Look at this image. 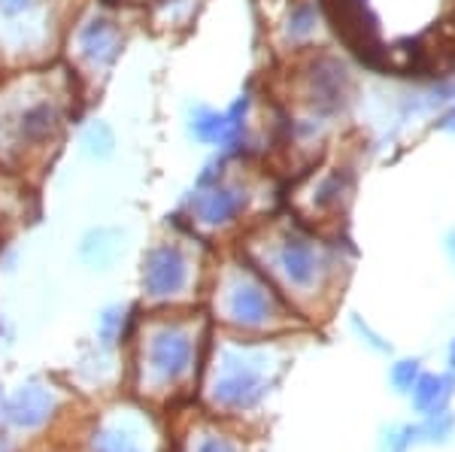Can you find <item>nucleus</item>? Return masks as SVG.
Wrapping results in <instances>:
<instances>
[{
  "label": "nucleus",
  "instance_id": "b1692460",
  "mask_svg": "<svg viewBox=\"0 0 455 452\" xmlns=\"http://www.w3.org/2000/svg\"><path fill=\"white\" fill-rule=\"evenodd\" d=\"M440 104H455V70H446L443 76H437L422 100L425 109L440 107Z\"/></svg>",
  "mask_w": 455,
  "mask_h": 452
},
{
  "label": "nucleus",
  "instance_id": "aec40b11",
  "mask_svg": "<svg viewBox=\"0 0 455 452\" xmlns=\"http://www.w3.org/2000/svg\"><path fill=\"white\" fill-rule=\"evenodd\" d=\"M419 377H422V361L403 355V359H395L392 368H388V389H392L395 395L407 398Z\"/></svg>",
  "mask_w": 455,
  "mask_h": 452
},
{
  "label": "nucleus",
  "instance_id": "f8f14e48",
  "mask_svg": "<svg viewBox=\"0 0 455 452\" xmlns=\"http://www.w3.org/2000/svg\"><path fill=\"white\" fill-rule=\"evenodd\" d=\"M76 46H79V55H83L88 64L107 67V64H113L116 58H119L122 31L109 16H92L88 21H83V28H79Z\"/></svg>",
  "mask_w": 455,
  "mask_h": 452
},
{
  "label": "nucleus",
  "instance_id": "20e7f679",
  "mask_svg": "<svg viewBox=\"0 0 455 452\" xmlns=\"http://www.w3.org/2000/svg\"><path fill=\"white\" fill-rule=\"evenodd\" d=\"M252 194L243 182L231 179L225 170V162H212L204 167V173L195 182V192L188 198L186 210L192 216L195 225L207 231H225L231 225H237L246 216Z\"/></svg>",
  "mask_w": 455,
  "mask_h": 452
},
{
  "label": "nucleus",
  "instance_id": "4be33fe9",
  "mask_svg": "<svg viewBox=\"0 0 455 452\" xmlns=\"http://www.w3.org/2000/svg\"><path fill=\"white\" fill-rule=\"evenodd\" d=\"M83 146L92 158H109L116 149V137H113V128L107 122H94L92 128H85L83 134Z\"/></svg>",
  "mask_w": 455,
  "mask_h": 452
},
{
  "label": "nucleus",
  "instance_id": "a878e982",
  "mask_svg": "<svg viewBox=\"0 0 455 452\" xmlns=\"http://www.w3.org/2000/svg\"><path fill=\"white\" fill-rule=\"evenodd\" d=\"M195 452H240V447H237V440H231L228 434L210 432V434H204L201 440H197Z\"/></svg>",
  "mask_w": 455,
  "mask_h": 452
},
{
  "label": "nucleus",
  "instance_id": "5701e85b",
  "mask_svg": "<svg viewBox=\"0 0 455 452\" xmlns=\"http://www.w3.org/2000/svg\"><path fill=\"white\" fill-rule=\"evenodd\" d=\"M43 0H0V21L6 28H19V21L34 19Z\"/></svg>",
  "mask_w": 455,
  "mask_h": 452
},
{
  "label": "nucleus",
  "instance_id": "423d86ee",
  "mask_svg": "<svg viewBox=\"0 0 455 452\" xmlns=\"http://www.w3.org/2000/svg\"><path fill=\"white\" fill-rule=\"evenodd\" d=\"M319 6L334 25V31L340 34V40L347 43V49H352L368 67L386 70L392 64L388 61V49L379 40L371 0H319Z\"/></svg>",
  "mask_w": 455,
  "mask_h": 452
},
{
  "label": "nucleus",
  "instance_id": "bb28decb",
  "mask_svg": "<svg viewBox=\"0 0 455 452\" xmlns=\"http://www.w3.org/2000/svg\"><path fill=\"white\" fill-rule=\"evenodd\" d=\"M435 128L437 131H443V134H452L455 137V104H450L443 109V113L435 119Z\"/></svg>",
  "mask_w": 455,
  "mask_h": 452
},
{
  "label": "nucleus",
  "instance_id": "f3484780",
  "mask_svg": "<svg viewBox=\"0 0 455 452\" xmlns=\"http://www.w3.org/2000/svg\"><path fill=\"white\" fill-rule=\"evenodd\" d=\"M92 452H143V447L128 428L104 425L92 437Z\"/></svg>",
  "mask_w": 455,
  "mask_h": 452
},
{
  "label": "nucleus",
  "instance_id": "9d476101",
  "mask_svg": "<svg viewBox=\"0 0 455 452\" xmlns=\"http://www.w3.org/2000/svg\"><path fill=\"white\" fill-rule=\"evenodd\" d=\"M249 107L252 98L243 94L228 109H212V107H195L188 113V134L192 140L212 146L222 152H237L246 143V128H249Z\"/></svg>",
  "mask_w": 455,
  "mask_h": 452
},
{
  "label": "nucleus",
  "instance_id": "f257e3e1",
  "mask_svg": "<svg viewBox=\"0 0 455 452\" xmlns=\"http://www.w3.org/2000/svg\"><path fill=\"white\" fill-rule=\"evenodd\" d=\"M261 271L276 282L285 297H295L298 304H315L337 286L343 258L334 243L291 225L270 234L267 267Z\"/></svg>",
  "mask_w": 455,
  "mask_h": 452
},
{
  "label": "nucleus",
  "instance_id": "2eb2a0df",
  "mask_svg": "<svg viewBox=\"0 0 455 452\" xmlns=\"http://www.w3.org/2000/svg\"><path fill=\"white\" fill-rule=\"evenodd\" d=\"M322 25V6L319 0H295L285 16V36L291 46H307Z\"/></svg>",
  "mask_w": 455,
  "mask_h": 452
},
{
  "label": "nucleus",
  "instance_id": "9b49d317",
  "mask_svg": "<svg viewBox=\"0 0 455 452\" xmlns=\"http://www.w3.org/2000/svg\"><path fill=\"white\" fill-rule=\"evenodd\" d=\"M58 407V398L52 389L46 385H25V389L12 392L4 404V419L16 428H25V432H34V428L46 425L52 419Z\"/></svg>",
  "mask_w": 455,
  "mask_h": 452
},
{
  "label": "nucleus",
  "instance_id": "c85d7f7f",
  "mask_svg": "<svg viewBox=\"0 0 455 452\" xmlns=\"http://www.w3.org/2000/svg\"><path fill=\"white\" fill-rule=\"evenodd\" d=\"M446 364H450V370L455 374V337L450 340V346H446Z\"/></svg>",
  "mask_w": 455,
  "mask_h": 452
},
{
  "label": "nucleus",
  "instance_id": "6e6552de",
  "mask_svg": "<svg viewBox=\"0 0 455 452\" xmlns=\"http://www.w3.org/2000/svg\"><path fill=\"white\" fill-rule=\"evenodd\" d=\"M64 125V107L52 94H34L6 113V140L16 152L46 149Z\"/></svg>",
  "mask_w": 455,
  "mask_h": 452
},
{
  "label": "nucleus",
  "instance_id": "412c9836",
  "mask_svg": "<svg viewBox=\"0 0 455 452\" xmlns=\"http://www.w3.org/2000/svg\"><path fill=\"white\" fill-rule=\"evenodd\" d=\"M349 328H352V334H355V337L371 349V353H377V355H395L392 340H388L383 331H377V328H373L368 319L362 316V313H352V316H349Z\"/></svg>",
  "mask_w": 455,
  "mask_h": 452
},
{
  "label": "nucleus",
  "instance_id": "cd10ccee",
  "mask_svg": "<svg viewBox=\"0 0 455 452\" xmlns=\"http://www.w3.org/2000/svg\"><path fill=\"white\" fill-rule=\"evenodd\" d=\"M443 252H446V258H450V265H452V271H455V225L443 234Z\"/></svg>",
  "mask_w": 455,
  "mask_h": 452
},
{
  "label": "nucleus",
  "instance_id": "f03ea898",
  "mask_svg": "<svg viewBox=\"0 0 455 452\" xmlns=\"http://www.w3.org/2000/svg\"><path fill=\"white\" fill-rule=\"evenodd\" d=\"M219 316L243 334L274 331L289 316L285 295L255 261L228 265L219 280Z\"/></svg>",
  "mask_w": 455,
  "mask_h": 452
},
{
  "label": "nucleus",
  "instance_id": "a211bd4d",
  "mask_svg": "<svg viewBox=\"0 0 455 452\" xmlns=\"http://www.w3.org/2000/svg\"><path fill=\"white\" fill-rule=\"evenodd\" d=\"M113 240H116V234L107 228L92 231V234L83 240V258L88 265H98V267L109 265V261L119 255V243H113Z\"/></svg>",
  "mask_w": 455,
  "mask_h": 452
},
{
  "label": "nucleus",
  "instance_id": "393cba45",
  "mask_svg": "<svg viewBox=\"0 0 455 452\" xmlns=\"http://www.w3.org/2000/svg\"><path fill=\"white\" fill-rule=\"evenodd\" d=\"M124 310L122 307H109L104 310V316H100V328H98V334H100V340H104L107 346H113L116 340H122V334H124Z\"/></svg>",
  "mask_w": 455,
  "mask_h": 452
},
{
  "label": "nucleus",
  "instance_id": "0eeeda50",
  "mask_svg": "<svg viewBox=\"0 0 455 452\" xmlns=\"http://www.w3.org/2000/svg\"><path fill=\"white\" fill-rule=\"evenodd\" d=\"M197 361V334L186 322H161L146 340V364L158 385H176Z\"/></svg>",
  "mask_w": 455,
  "mask_h": 452
},
{
  "label": "nucleus",
  "instance_id": "dca6fc26",
  "mask_svg": "<svg viewBox=\"0 0 455 452\" xmlns=\"http://www.w3.org/2000/svg\"><path fill=\"white\" fill-rule=\"evenodd\" d=\"M455 437V413L440 410L419 416V447H450Z\"/></svg>",
  "mask_w": 455,
  "mask_h": 452
},
{
  "label": "nucleus",
  "instance_id": "4468645a",
  "mask_svg": "<svg viewBox=\"0 0 455 452\" xmlns=\"http://www.w3.org/2000/svg\"><path fill=\"white\" fill-rule=\"evenodd\" d=\"M455 398V374H435V370H422V377L416 380L413 392L407 395L410 407H413L416 416H428V413L450 410Z\"/></svg>",
  "mask_w": 455,
  "mask_h": 452
},
{
  "label": "nucleus",
  "instance_id": "ddd939ff",
  "mask_svg": "<svg viewBox=\"0 0 455 452\" xmlns=\"http://www.w3.org/2000/svg\"><path fill=\"white\" fill-rule=\"evenodd\" d=\"M352 192H355V173H352V167H331V170L315 179L310 192L313 194L310 210L319 216H337L347 210Z\"/></svg>",
  "mask_w": 455,
  "mask_h": 452
},
{
  "label": "nucleus",
  "instance_id": "7ed1b4c3",
  "mask_svg": "<svg viewBox=\"0 0 455 452\" xmlns=\"http://www.w3.org/2000/svg\"><path fill=\"white\" fill-rule=\"evenodd\" d=\"M264 353L246 344H234L219 361L216 380L210 385V400L225 413H249L267 398L270 377L264 368Z\"/></svg>",
  "mask_w": 455,
  "mask_h": 452
},
{
  "label": "nucleus",
  "instance_id": "39448f33",
  "mask_svg": "<svg viewBox=\"0 0 455 452\" xmlns=\"http://www.w3.org/2000/svg\"><path fill=\"white\" fill-rule=\"evenodd\" d=\"M355 94V79L347 61H340L337 55H313L300 70V98H304L307 113L315 119L331 122L340 113H347Z\"/></svg>",
  "mask_w": 455,
  "mask_h": 452
},
{
  "label": "nucleus",
  "instance_id": "1a4fd4ad",
  "mask_svg": "<svg viewBox=\"0 0 455 452\" xmlns=\"http://www.w3.org/2000/svg\"><path fill=\"white\" fill-rule=\"evenodd\" d=\"M195 261L180 243L167 240L146 252L143 258V291L152 301H176L192 289Z\"/></svg>",
  "mask_w": 455,
  "mask_h": 452
},
{
  "label": "nucleus",
  "instance_id": "6ab92c4d",
  "mask_svg": "<svg viewBox=\"0 0 455 452\" xmlns=\"http://www.w3.org/2000/svg\"><path fill=\"white\" fill-rule=\"evenodd\" d=\"M413 447H419V422H395L383 428L379 452H410Z\"/></svg>",
  "mask_w": 455,
  "mask_h": 452
}]
</instances>
